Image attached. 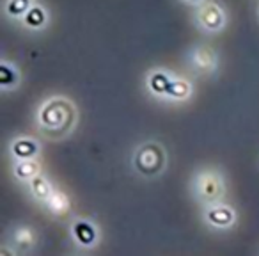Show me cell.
Listing matches in <instances>:
<instances>
[{
    "instance_id": "7a4b0ae2",
    "label": "cell",
    "mask_w": 259,
    "mask_h": 256,
    "mask_svg": "<svg viewBox=\"0 0 259 256\" xmlns=\"http://www.w3.org/2000/svg\"><path fill=\"white\" fill-rule=\"evenodd\" d=\"M132 166L142 178L160 176L167 169V152L160 141H144L135 148Z\"/></svg>"
},
{
    "instance_id": "2e32d148",
    "label": "cell",
    "mask_w": 259,
    "mask_h": 256,
    "mask_svg": "<svg viewBox=\"0 0 259 256\" xmlns=\"http://www.w3.org/2000/svg\"><path fill=\"white\" fill-rule=\"evenodd\" d=\"M20 86V71L13 62L2 61L0 62V87L4 91H13Z\"/></svg>"
},
{
    "instance_id": "7c38bea8",
    "label": "cell",
    "mask_w": 259,
    "mask_h": 256,
    "mask_svg": "<svg viewBox=\"0 0 259 256\" xmlns=\"http://www.w3.org/2000/svg\"><path fill=\"white\" fill-rule=\"evenodd\" d=\"M48 18H50V16H48V9L45 8L43 4H39V2H34L20 22H22V25L25 27V29L37 32V30H43L45 27L48 25Z\"/></svg>"
},
{
    "instance_id": "ac0fdd59",
    "label": "cell",
    "mask_w": 259,
    "mask_h": 256,
    "mask_svg": "<svg viewBox=\"0 0 259 256\" xmlns=\"http://www.w3.org/2000/svg\"><path fill=\"white\" fill-rule=\"evenodd\" d=\"M183 2H187V4H192V6H199V4H202L204 0H183Z\"/></svg>"
},
{
    "instance_id": "9a60e30c",
    "label": "cell",
    "mask_w": 259,
    "mask_h": 256,
    "mask_svg": "<svg viewBox=\"0 0 259 256\" xmlns=\"http://www.w3.org/2000/svg\"><path fill=\"white\" fill-rule=\"evenodd\" d=\"M41 173V164L37 159H27V160H16V164L13 166V174L16 176V180L20 181H29L34 176Z\"/></svg>"
},
{
    "instance_id": "5b68a950",
    "label": "cell",
    "mask_w": 259,
    "mask_h": 256,
    "mask_svg": "<svg viewBox=\"0 0 259 256\" xmlns=\"http://www.w3.org/2000/svg\"><path fill=\"white\" fill-rule=\"evenodd\" d=\"M188 64L197 75L201 77H213L219 71L220 59L215 48L208 47V45H195L190 52H188Z\"/></svg>"
},
{
    "instance_id": "ba28073f",
    "label": "cell",
    "mask_w": 259,
    "mask_h": 256,
    "mask_svg": "<svg viewBox=\"0 0 259 256\" xmlns=\"http://www.w3.org/2000/svg\"><path fill=\"white\" fill-rule=\"evenodd\" d=\"M39 242V235L30 224H16L9 231V242L15 252H30Z\"/></svg>"
},
{
    "instance_id": "4fadbf2b",
    "label": "cell",
    "mask_w": 259,
    "mask_h": 256,
    "mask_svg": "<svg viewBox=\"0 0 259 256\" xmlns=\"http://www.w3.org/2000/svg\"><path fill=\"white\" fill-rule=\"evenodd\" d=\"M194 94V84L183 77H172L169 91H167L165 101H187Z\"/></svg>"
},
{
    "instance_id": "9c48e42d",
    "label": "cell",
    "mask_w": 259,
    "mask_h": 256,
    "mask_svg": "<svg viewBox=\"0 0 259 256\" xmlns=\"http://www.w3.org/2000/svg\"><path fill=\"white\" fill-rule=\"evenodd\" d=\"M9 153L15 160H27V159H37L41 153V144L37 139L22 135L16 137L9 144Z\"/></svg>"
},
{
    "instance_id": "30bf717a",
    "label": "cell",
    "mask_w": 259,
    "mask_h": 256,
    "mask_svg": "<svg viewBox=\"0 0 259 256\" xmlns=\"http://www.w3.org/2000/svg\"><path fill=\"white\" fill-rule=\"evenodd\" d=\"M172 77H174V73L167 71V69H153V71H149V75H148L146 87H148V91L155 98L165 101L167 91H169V86H170V80H172Z\"/></svg>"
},
{
    "instance_id": "6da1fadb",
    "label": "cell",
    "mask_w": 259,
    "mask_h": 256,
    "mask_svg": "<svg viewBox=\"0 0 259 256\" xmlns=\"http://www.w3.org/2000/svg\"><path fill=\"white\" fill-rule=\"evenodd\" d=\"M76 121H78L76 105L66 96L47 98L36 112L37 128L43 134V137L52 139V141H59L71 134L75 130Z\"/></svg>"
},
{
    "instance_id": "3957f363",
    "label": "cell",
    "mask_w": 259,
    "mask_h": 256,
    "mask_svg": "<svg viewBox=\"0 0 259 256\" xmlns=\"http://www.w3.org/2000/svg\"><path fill=\"white\" fill-rule=\"evenodd\" d=\"M192 192L204 206L219 203L226 198V178L217 167H201L192 178Z\"/></svg>"
},
{
    "instance_id": "e0dca14e",
    "label": "cell",
    "mask_w": 259,
    "mask_h": 256,
    "mask_svg": "<svg viewBox=\"0 0 259 256\" xmlns=\"http://www.w3.org/2000/svg\"><path fill=\"white\" fill-rule=\"evenodd\" d=\"M32 4H34V0H8V2H6L4 13H6V16L11 20H22Z\"/></svg>"
},
{
    "instance_id": "8992f818",
    "label": "cell",
    "mask_w": 259,
    "mask_h": 256,
    "mask_svg": "<svg viewBox=\"0 0 259 256\" xmlns=\"http://www.w3.org/2000/svg\"><path fill=\"white\" fill-rule=\"evenodd\" d=\"M69 237H71V242L75 245H78L83 251H89V249L96 247L100 244L101 233L100 228L91 219L78 217V219H73L71 224H69Z\"/></svg>"
},
{
    "instance_id": "5bb4252c",
    "label": "cell",
    "mask_w": 259,
    "mask_h": 256,
    "mask_svg": "<svg viewBox=\"0 0 259 256\" xmlns=\"http://www.w3.org/2000/svg\"><path fill=\"white\" fill-rule=\"evenodd\" d=\"M29 184V192L30 196H32L36 201L39 203H45L48 198H50V194L54 192V184L50 181V178L47 176V174L39 173L37 176H34L32 180L27 181Z\"/></svg>"
},
{
    "instance_id": "52a82bcc",
    "label": "cell",
    "mask_w": 259,
    "mask_h": 256,
    "mask_svg": "<svg viewBox=\"0 0 259 256\" xmlns=\"http://www.w3.org/2000/svg\"><path fill=\"white\" fill-rule=\"evenodd\" d=\"M202 217H204V223L208 224L209 228H213V230H220V231L231 230L238 221L236 210L224 201L206 205Z\"/></svg>"
},
{
    "instance_id": "277c9868",
    "label": "cell",
    "mask_w": 259,
    "mask_h": 256,
    "mask_svg": "<svg viewBox=\"0 0 259 256\" xmlns=\"http://www.w3.org/2000/svg\"><path fill=\"white\" fill-rule=\"evenodd\" d=\"M194 23L199 30L208 34H219L227 25V13L217 0H204L195 6Z\"/></svg>"
},
{
    "instance_id": "8fae6325",
    "label": "cell",
    "mask_w": 259,
    "mask_h": 256,
    "mask_svg": "<svg viewBox=\"0 0 259 256\" xmlns=\"http://www.w3.org/2000/svg\"><path fill=\"white\" fill-rule=\"evenodd\" d=\"M43 205L47 206V210L52 213V215L59 217V219L69 215V213H71V208H73L71 198H69L62 189H54V192L50 194V198H48Z\"/></svg>"
}]
</instances>
